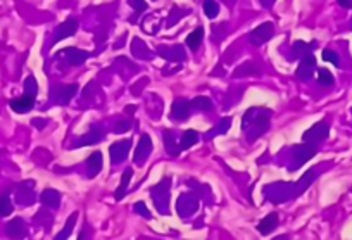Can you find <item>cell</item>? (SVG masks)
<instances>
[{"label":"cell","mask_w":352,"mask_h":240,"mask_svg":"<svg viewBox=\"0 0 352 240\" xmlns=\"http://www.w3.org/2000/svg\"><path fill=\"white\" fill-rule=\"evenodd\" d=\"M16 199H18V202L21 206H29V204H33V202L36 201L35 193H33V182H31V180H28V182H24L23 185H21Z\"/></svg>","instance_id":"cell-11"},{"label":"cell","mask_w":352,"mask_h":240,"mask_svg":"<svg viewBox=\"0 0 352 240\" xmlns=\"http://www.w3.org/2000/svg\"><path fill=\"white\" fill-rule=\"evenodd\" d=\"M36 92H38V87H36L35 78H33V76H28V78H26V82H24V94H28V95H33V97H35V95H36Z\"/></svg>","instance_id":"cell-30"},{"label":"cell","mask_w":352,"mask_h":240,"mask_svg":"<svg viewBox=\"0 0 352 240\" xmlns=\"http://www.w3.org/2000/svg\"><path fill=\"white\" fill-rule=\"evenodd\" d=\"M190 104H192V107H194V109H200V111H209V109L212 107L211 99H209V97H204V95L195 97Z\"/></svg>","instance_id":"cell-26"},{"label":"cell","mask_w":352,"mask_h":240,"mask_svg":"<svg viewBox=\"0 0 352 240\" xmlns=\"http://www.w3.org/2000/svg\"><path fill=\"white\" fill-rule=\"evenodd\" d=\"M133 209H135V213L142 214L144 218H147V220H150V218H152V214H150V211L147 209L145 202H137V204L133 206Z\"/></svg>","instance_id":"cell-33"},{"label":"cell","mask_w":352,"mask_h":240,"mask_svg":"<svg viewBox=\"0 0 352 240\" xmlns=\"http://www.w3.org/2000/svg\"><path fill=\"white\" fill-rule=\"evenodd\" d=\"M76 220H78V213H73V214L69 216V220L66 221L64 228H62V230L57 233L56 240H64V238H68L69 235L73 233V228H74V223H76Z\"/></svg>","instance_id":"cell-23"},{"label":"cell","mask_w":352,"mask_h":240,"mask_svg":"<svg viewBox=\"0 0 352 240\" xmlns=\"http://www.w3.org/2000/svg\"><path fill=\"white\" fill-rule=\"evenodd\" d=\"M33 104H35V97L24 94V95L18 97V99H12L11 100V109L14 112H19V114H23V112H28L29 109L33 107Z\"/></svg>","instance_id":"cell-12"},{"label":"cell","mask_w":352,"mask_h":240,"mask_svg":"<svg viewBox=\"0 0 352 240\" xmlns=\"http://www.w3.org/2000/svg\"><path fill=\"white\" fill-rule=\"evenodd\" d=\"M202 36H204V28L194 29V31H192L190 35L187 36V40H185L187 47L190 50H197L200 47V44H202Z\"/></svg>","instance_id":"cell-21"},{"label":"cell","mask_w":352,"mask_h":240,"mask_svg":"<svg viewBox=\"0 0 352 240\" xmlns=\"http://www.w3.org/2000/svg\"><path fill=\"white\" fill-rule=\"evenodd\" d=\"M338 6L349 9V7H352V0H338Z\"/></svg>","instance_id":"cell-36"},{"label":"cell","mask_w":352,"mask_h":240,"mask_svg":"<svg viewBox=\"0 0 352 240\" xmlns=\"http://www.w3.org/2000/svg\"><path fill=\"white\" fill-rule=\"evenodd\" d=\"M31 123L35 125V126H36V128H38V130H41V128H43V125L47 123V121H45V119H33Z\"/></svg>","instance_id":"cell-37"},{"label":"cell","mask_w":352,"mask_h":240,"mask_svg":"<svg viewBox=\"0 0 352 240\" xmlns=\"http://www.w3.org/2000/svg\"><path fill=\"white\" fill-rule=\"evenodd\" d=\"M232 126V117H223V119L219 121V125H216V128L212 130L211 133H209V137H214V135H223L228 132V128Z\"/></svg>","instance_id":"cell-28"},{"label":"cell","mask_w":352,"mask_h":240,"mask_svg":"<svg viewBox=\"0 0 352 240\" xmlns=\"http://www.w3.org/2000/svg\"><path fill=\"white\" fill-rule=\"evenodd\" d=\"M314 69H316V59H314L313 54H305V56L300 59L299 67H297V78L311 79L314 74Z\"/></svg>","instance_id":"cell-8"},{"label":"cell","mask_w":352,"mask_h":240,"mask_svg":"<svg viewBox=\"0 0 352 240\" xmlns=\"http://www.w3.org/2000/svg\"><path fill=\"white\" fill-rule=\"evenodd\" d=\"M124 111L128 112V114H133V111H137V106H126V109Z\"/></svg>","instance_id":"cell-38"},{"label":"cell","mask_w":352,"mask_h":240,"mask_svg":"<svg viewBox=\"0 0 352 240\" xmlns=\"http://www.w3.org/2000/svg\"><path fill=\"white\" fill-rule=\"evenodd\" d=\"M128 4L133 7L137 12H144L147 9V2H144V0H128Z\"/></svg>","instance_id":"cell-34"},{"label":"cell","mask_w":352,"mask_h":240,"mask_svg":"<svg viewBox=\"0 0 352 240\" xmlns=\"http://www.w3.org/2000/svg\"><path fill=\"white\" fill-rule=\"evenodd\" d=\"M131 52H133V56L138 59H152L150 50L147 49V45L140 38H135L131 42Z\"/></svg>","instance_id":"cell-19"},{"label":"cell","mask_w":352,"mask_h":240,"mask_svg":"<svg viewBox=\"0 0 352 240\" xmlns=\"http://www.w3.org/2000/svg\"><path fill=\"white\" fill-rule=\"evenodd\" d=\"M129 149H131V140H119L116 144L111 145L109 149V154H111V161L114 164H119L126 159V155L129 154Z\"/></svg>","instance_id":"cell-6"},{"label":"cell","mask_w":352,"mask_h":240,"mask_svg":"<svg viewBox=\"0 0 352 240\" xmlns=\"http://www.w3.org/2000/svg\"><path fill=\"white\" fill-rule=\"evenodd\" d=\"M102 140V132H100V128H90V132H88L86 135H83V137L78 138V142L74 144V147H85V145H92V144H99V142Z\"/></svg>","instance_id":"cell-16"},{"label":"cell","mask_w":352,"mask_h":240,"mask_svg":"<svg viewBox=\"0 0 352 240\" xmlns=\"http://www.w3.org/2000/svg\"><path fill=\"white\" fill-rule=\"evenodd\" d=\"M328 135H330V125L326 123V121H320V123L313 125L307 132H304L302 140L305 144L316 145V144H321L323 140H326Z\"/></svg>","instance_id":"cell-3"},{"label":"cell","mask_w":352,"mask_h":240,"mask_svg":"<svg viewBox=\"0 0 352 240\" xmlns=\"http://www.w3.org/2000/svg\"><path fill=\"white\" fill-rule=\"evenodd\" d=\"M102 164H104V157H102V152L100 150H95L94 154L88 155L86 159V176L88 178H95L100 170H102Z\"/></svg>","instance_id":"cell-10"},{"label":"cell","mask_w":352,"mask_h":240,"mask_svg":"<svg viewBox=\"0 0 352 240\" xmlns=\"http://www.w3.org/2000/svg\"><path fill=\"white\" fill-rule=\"evenodd\" d=\"M275 35V24L271 21H266V23L255 26L249 35L250 44L255 45V47H261L266 42H270Z\"/></svg>","instance_id":"cell-2"},{"label":"cell","mask_w":352,"mask_h":240,"mask_svg":"<svg viewBox=\"0 0 352 240\" xmlns=\"http://www.w3.org/2000/svg\"><path fill=\"white\" fill-rule=\"evenodd\" d=\"M318 82H320V85L323 87H330L335 83V78L332 74V71L325 69V67H321V69H318Z\"/></svg>","instance_id":"cell-25"},{"label":"cell","mask_w":352,"mask_h":240,"mask_svg":"<svg viewBox=\"0 0 352 240\" xmlns=\"http://www.w3.org/2000/svg\"><path fill=\"white\" fill-rule=\"evenodd\" d=\"M78 92V85H62V87H57L56 90V100L57 104H61V106H64V104H68L71 99L74 97V94Z\"/></svg>","instance_id":"cell-14"},{"label":"cell","mask_w":352,"mask_h":240,"mask_svg":"<svg viewBox=\"0 0 352 240\" xmlns=\"http://www.w3.org/2000/svg\"><path fill=\"white\" fill-rule=\"evenodd\" d=\"M131 130V121H116L114 123V133H126Z\"/></svg>","instance_id":"cell-32"},{"label":"cell","mask_w":352,"mask_h":240,"mask_svg":"<svg viewBox=\"0 0 352 240\" xmlns=\"http://www.w3.org/2000/svg\"><path fill=\"white\" fill-rule=\"evenodd\" d=\"M316 47V44H305V42H295L293 44V56L304 57L305 54H311V50Z\"/></svg>","instance_id":"cell-24"},{"label":"cell","mask_w":352,"mask_h":240,"mask_svg":"<svg viewBox=\"0 0 352 240\" xmlns=\"http://www.w3.org/2000/svg\"><path fill=\"white\" fill-rule=\"evenodd\" d=\"M259 2H261V6L264 7V9H270V7L275 4V0H259Z\"/></svg>","instance_id":"cell-35"},{"label":"cell","mask_w":352,"mask_h":240,"mask_svg":"<svg viewBox=\"0 0 352 240\" xmlns=\"http://www.w3.org/2000/svg\"><path fill=\"white\" fill-rule=\"evenodd\" d=\"M6 231L9 237H14V238H19L26 233V228H24V221L21 218H14L11 223H7L6 226Z\"/></svg>","instance_id":"cell-18"},{"label":"cell","mask_w":352,"mask_h":240,"mask_svg":"<svg viewBox=\"0 0 352 240\" xmlns=\"http://www.w3.org/2000/svg\"><path fill=\"white\" fill-rule=\"evenodd\" d=\"M323 61L326 62H332L333 66H340V61H338V56L330 49H325L323 50Z\"/></svg>","instance_id":"cell-31"},{"label":"cell","mask_w":352,"mask_h":240,"mask_svg":"<svg viewBox=\"0 0 352 240\" xmlns=\"http://www.w3.org/2000/svg\"><path fill=\"white\" fill-rule=\"evenodd\" d=\"M78 29V21L74 18H69L66 19L64 23H61L59 26L56 28V33H54V42H61V40H66L69 36H73Z\"/></svg>","instance_id":"cell-7"},{"label":"cell","mask_w":352,"mask_h":240,"mask_svg":"<svg viewBox=\"0 0 352 240\" xmlns=\"http://www.w3.org/2000/svg\"><path fill=\"white\" fill-rule=\"evenodd\" d=\"M40 201L43 206L47 208H57L61 204V193H59L56 188H45L40 195Z\"/></svg>","instance_id":"cell-17"},{"label":"cell","mask_w":352,"mask_h":240,"mask_svg":"<svg viewBox=\"0 0 352 240\" xmlns=\"http://www.w3.org/2000/svg\"><path fill=\"white\" fill-rule=\"evenodd\" d=\"M61 54H62V56H66L68 62H69V64H73V66L83 64V62H85L86 59H88V56H90V54L85 52V50H79V49H74V47L64 49Z\"/></svg>","instance_id":"cell-13"},{"label":"cell","mask_w":352,"mask_h":240,"mask_svg":"<svg viewBox=\"0 0 352 240\" xmlns=\"http://www.w3.org/2000/svg\"><path fill=\"white\" fill-rule=\"evenodd\" d=\"M197 142H199V133H197L195 130H187L182 137V144H180V147H182V150H185V149L194 147Z\"/></svg>","instance_id":"cell-22"},{"label":"cell","mask_w":352,"mask_h":240,"mask_svg":"<svg viewBox=\"0 0 352 240\" xmlns=\"http://www.w3.org/2000/svg\"><path fill=\"white\" fill-rule=\"evenodd\" d=\"M278 226V214L276 213H270L268 216H264L257 225V230L261 235H270L273 233V230Z\"/></svg>","instance_id":"cell-15"},{"label":"cell","mask_w":352,"mask_h":240,"mask_svg":"<svg viewBox=\"0 0 352 240\" xmlns=\"http://www.w3.org/2000/svg\"><path fill=\"white\" fill-rule=\"evenodd\" d=\"M271 111L264 107H250L242 119V132L247 135L249 140H255L270 128Z\"/></svg>","instance_id":"cell-1"},{"label":"cell","mask_w":352,"mask_h":240,"mask_svg":"<svg viewBox=\"0 0 352 240\" xmlns=\"http://www.w3.org/2000/svg\"><path fill=\"white\" fill-rule=\"evenodd\" d=\"M204 12L209 19H214L219 14V6L216 0H204Z\"/></svg>","instance_id":"cell-27"},{"label":"cell","mask_w":352,"mask_h":240,"mask_svg":"<svg viewBox=\"0 0 352 240\" xmlns=\"http://www.w3.org/2000/svg\"><path fill=\"white\" fill-rule=\"evenodd\" d=\"M12 213V202L7 195L0 197V216H9Z\"/></svg>","instance_id":"cell-29"},{"label":"cell","mask_w":352,"mask_h":240,"mask_svg":"<svg viewBox=\"0 0 352 240\" xmlns=\"http://www.w3.org/2000/svg\"><path fill=\"white\" fill-rule=\"evenodd\" d=\"M131 175H133V170H131V168H128V170L123 173V176H121V183H119V187L116 188V193H114L116 201H121L124 195H126V190H128V185H129V178H131Z\"/></svg>","instance_id":"cell-20"},{"label":"cell","mask_w":352,"mask_h":240,"mask_svg":"<svg viewBox=\"0 0 352 240\" xmlns=\"http://www.w3.org/2000/svg\"><path fill=\"white\" fill-rule=\"evenodd\" d=\"M314 154H316V145L305 144V142L300 145H295L293 147V163H292L290 170H297V168H300L302 164L307 163Z\"/></svg>","instance_id":"cell-4"},{"label":"cell","mask_w":352,"mask_h":240,"mask_svg":"<svg viewBox=\"0 0 352 240\" xmlns=\"http://www.w3.org/2000/svg\"><path fill=\"white\" fill-rule=\"evenodd\" d=\"M152 138L147 133H144L140 137V142H138L137 149H135V155H133V161H135L137 166H144L145 161L149 159L150 152H152Z\"/></svg>","instance_id":"cell-5"},{"label":"cell","mask_w":352,"mask_h":240,"mask_svg":"<svg viewBox=\"0 0 352 240\" xmlns=\"http://www.w3.org/2000/svg\"><path fill=\"white\" fill-rule=\"evenodd\" d=\"M190 109L192 104L188 102L187 99H176L173 104H171V117L176 121H185L188 116H190Z\"/></svg>","instance_id":"cell-9"}]
</instances>
